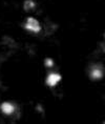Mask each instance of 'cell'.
Wrapping results in <instances>:
<instances>
[{
    "instance_id": "277c9868",
    "label": "cell",
    "mask_w": 105,
    "mask_h": 124,
    "mask_svg": "<svg viewBox=\"0 0 105 124\" xmlns=\"http://www.w3.org/2000/svg\"><path fill=\"white\" fill-rule=\"evenodd\" d=\"M33 8H35V3H34L32 0H27L25 3H24V8L25 10H32Z\"/></svg>"
},
{
    "instance_id": "6da1fadb",
    "label": "cell",
    "mask_w": 105,
    "mask_h": 124,
    "mask_svg": "<svg viewBox=\"0 0 105 124\" xmlns=\"http://www.w3.org/2000/svg\"><path fill=\"white\" fill-rule=\"evenodd\" d=\"M25 29L30 32L38 33L40 31V24L35 18H29L25 22Z\"/></svg>"
},
{
    "instance_id": "3957f363",
    "label": "cell",
    "mask_w": 105,
    "mask_h": 124,
    "mask_svg": "<svg viewBox=\"0 0 105 124\" xmlns=\"http://www.w3.org/2000/svg\"><path fill=\"white\" fill-rule=\"evenodd\" d=\"M15 108H16V106H15V104H13L12 102H3V103L1 104V106H0L1 111L4 115H7V116L13 115L15 111Z\"/></svg>"
},
{
    "instance_id": "5b68a950",
    "label": "cell",
    "mask_w": 105,
    "mask_h": 124,
    "mask_svg": "<svg viewBox=\"0 0 105 124\" xmlns=\"http://www.w3.org/2000/svg\"><path fill=\"white\" fill-rule=\"evenodd\" d=\"M45 62H47V66H52V61L51 60V59H46L45 60Z\"/></svg>"
},
{
    "instance_id": "7a4b0ae2",
    "label": "cell",
    "mask_w": 105,
    "mask_h": 124,
    "mask_svg": "<svg viewBox=\"0 0 105 124\" xmlns=\"http://www.w3.org/2000/svg\"><path fill=\"white\" fill-rule=\"evenodd\" d=\"M60 80H61V76L58 73H55V72L49 73L47 77H46V83H47L48 86L57 85L58 83L60 82Z\"/></svg>"
}]
</instances>
